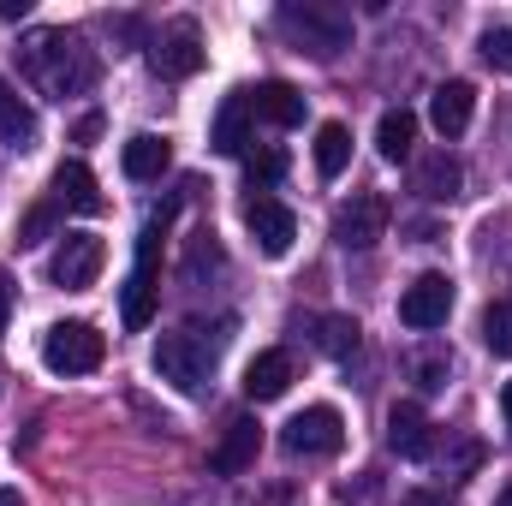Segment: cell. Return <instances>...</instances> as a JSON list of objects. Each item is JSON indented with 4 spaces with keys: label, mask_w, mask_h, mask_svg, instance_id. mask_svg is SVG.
<instances>
[{
    "label": "cell",
    "mask_w": 512,
    "mask_h": 506,
    "mask_svg": "<svg viewBox=\"0 0 512 506\" xmlns=\"http://www.w3.org/2000/svg\"><path fill=\"white\" fill-rule=\"evenodd\" d=\"M18 18H30V0H0V24H18Z\"/></svg>",
    "instance_id": "cell-31"
},
{
    "label": "cell",
    "mask_w": 512,
    "mask_h": 506,
    "mask_svg": "<svg viewBox=\"0 0 512 506\" xmlns=\"http://www.w3.org/2000/svg\"><path fill=\"white\" fill-rule=\"evenodd\" d=\"M411 381H417L423 393L447 387V352H417V358H411Z\"/></svg>",
    "instance_id": "cell-27"
},
{
    "label": "cell",
    "mask_w": 512,
    "mask_h": 506,
    "mask_svg": "<svg viewBox=\"0 0 512 506\" xmlns=\"http://www.w3.org/2000/svg\"><path fill=\"white\" fill-rule=\"evenodd\" d=\"M245 102H251V120H268V126H304V114H310V102H304V90H292V84H280V78H268V84H256L245 90Z\"/></svg>",
    "instance_id": "cell-14"
},
{
    "label": "cell",
    "mask_w": 512,
    "mask_h": 506,
    "mask_svg": "<svg viewBox=\"0 0 512 506\" xmlns=\"http://www.w3.org/2000/svg\"><path fill=\"white\" fill-rule=\"evenodd\" d=\"M0 506H24V495L18 489H0Z\"/></svg>",
    "instance_id": "cell-34"
},
{
    "label": "cell",
    "mask_w": 512,
    "mask_h": 506,
    "mask_svg": "<svg viewBox=\"0 0 512 506\" xmlns=\"http://www.w3.org/2000/svg\"><path fill=\"white\" fill-rule=\"evenodd\" d=\"M102 268H108V245H102L96 233H66V239H60V251H54V262H48L54 286H66V292L96 286V280H102Z\"/></svg>",
    "instance_id": "cell-8"
},
{
    "label": "cell",
    "mask_w": 512,
    "mask_h": 506,
    "mask_svg": "<svg viewBox=\"0 0 512 506\" xmlns=\"http://www.w3.org/2000/svg\"><path fill=\"white\" fill-rule=\"evenodd\" d=\"M459 185H465V167H459L453 149H429V155L411 161V191H417L423 203H453Z\"/></svg>",
    "instance_id": "cell-12"
},
{
    "label": "cell",
    "mask_w": 512,
    "mask_h": 506,
    "mask_svg": "<svg viewBox=\"0 0 512 506\" xmlns=\"http://www.w3.org/2000/svg\"><path fill=\"white\" fill-rule=\"evenodd\" d=\"M245 179H251V191H274L280 179H286V149H251L245 155Z\"/></svg>",
    "instance_id": "cell-25"
},
{
    "label": "cell",
    "mask_w": 512,
    "mask_h": 506,
    "mask_svg": "<svg viewBox=\"0 0 512 506\" xmlns=\"http://www.w3.org/2000/svg\"><path fill=\"white\" fill-rule=\"evenodd\" d=\"M495 506H512V483H507V489H501V501H495Z\"/></svg>",
    "instance_id": "cell-35"
},
{
    "label": "cell",
    "mask_w": 512,
    "mask_h": 506,
    "mask_svg": "<svg viewBox=\"0 0 512 506\" xmlns=\"http://www.w3.org/2000/svg\"><path fill=\"white\" fill-rule=\"evenodd\" d=\"M501 411H507V429H512V381L501 387Z\"/></svg>",
    "instance_id": "cell-33"
},
{
    "label": "cell",
    "mask_w": 512,
    "mask_h": 506,
    "mask_svg": "<svg viewBox=\"0 0 512 506\" xmlns=\"http://www.w3.org/2000/svg\"><path fill=\"white\" fill-rule=\"evenodd\" d=\"M102 358H108V340L90 322H54L42 334V364L54 376H90V370H102Z\"/></svg>",
    "instance_id": "cell-4"
},
{
    "label": "cell",
    "mask_w": 512,
    "mask_h": 506,
    "mask_svg": "<svg viewBox=\"0 0 512 506\" xmlns=\"http://www.w3.org/2000/svg\"><path fill=\"white\" fill-rule=\"evenodd\" d=\"M274 18L292 36V48L310 54V60H334L340 48H352V12L334 6V0H286Z\"/></svg>",
    "instance_id": "cell-2"
},
{
    "label": "cell",
    "mask_w": 512,
    "mask_h": 506,
    "mask_svg": "<svg viewBox=\"0 0 512 506\" xmlns=\"http://www.w3.org/2000/svg\"><path fill=\"white\" fill-rule=\"evenodd\" d=\"M346 161H352V131L340 126V120H328V126L316 131V173L322 179H340Z\"/></svg>",
    "instance_id": "cell-23"
},
{
    "label": "cell",
    "mask_w": 512,
    "mask_h": 506,
    "mask_svg": "<svg viewBox=\"0 0 512 506\" xmlns=\"http://www.w3.org/2000/svg\"><path fill=\"white\" fill-rule=\"evenodd\" d=\"M286 387H292V358H286V352H256L251 364H245V399L268 405V399H280Z\"/></svg>",
    "instance_id": "cell-21"
},
{
    "label": "cell",
    "mask_w": 512,
    "mask_h": 506,
    "mask_svg": "<svg viewBox=\"0 0 512 506\" xmlns=\"http://www.w3.org/2000/svg\"><path fill=\"white\" fill-rule=\"evenodd\" d=\"M209 143L221 149V155H251V102H245V90H233L227 102H221V114H215V131H209Z\"/></svg>",
    "instance_id": "cell-19"
},
{
    "label": "cell",
    "mask_w": 512,
    "mask_h": 506,
    "mask_svg": "<svg viewBox=\"0 0 512 506\" xmlns=\"http://www.w3.org/2000/svg\"><path fill=\"white\" fill-rule=\"evenodd\" d=\"M227 340H203V328H179V334H161L155 340V376L167 387H179L185 399H197L209 387V370H215V352Z\"/></svg>",
    "instance_id": "cell-3"
},
{
    "label": "cell",
    "mask_w": 512,
    "mask_h": 506,
    "mask_svg": "<svg viewBox=\"0 0 512 506\" xmlns=\"http://www.w3.org/2000/svg\"><path fill=\"white\" fill-rule=\"evenodd\" d=\"M256 447H262V423H256V417H233V423H227V435H221V447L209 453V471H221V477L251 471Z\"/></svg>",
    "instance_id": "cell-16"
},
{
    "label": "cell",
    "mask_w": 512,
    "mask_h": 506,
    "mask_svg": "<svg viewBox=\"0 0 512 506\" xmlns=\"http://www.w3.org/2000/svg\"><path fill=\"white\" fill-rule=\"evenodd\" d=\"M453 316V280L447 274H417L405 292H399V322L429 334V328H447Z\"/></svg>",
    "instance_id": "cell-9"
},
{
    "label": "cell",
    "mask_w": 512,
    "mask_h": 506,
    "mask_svg": "<svg viewBox=\"0 0 512 506\" xmlns=\"http://www.w3.org/2000/svg\"><path fill=\"white\" fill-rule=\"evenodd\" d=\"M387 447H393L399 459H429V453H435V423L423 417V405L399 399V405L387 411Z\"/></svg>",
    "instance_id": "cell-13"
},
{
    "label": "cell",
    "mask_w": 512,
    "mask_h": 506,
    "mask_svg": "<svg viewBox=\"0 0 512 506\" xmlns=\"http://www.w3.org/2000/svg\"><path fill=\"white\" fill-rule=\"evenodd\" d=\"M316 346H322L328 358H340V364H346V358L364 346V328H358L352 316H322V322H316Z\"/></svg>",
    "instance_id": "cell-24"
},
{
    "label": "cell",
    "mask_w": 512,
    "mask_h": 506,
    "mask_svg": "<svg viewBox=\"0 0 512 506\" xmlns=\"http://www.w3.org/2000/svg\"><path fill=\"white\" fill-rule=\"evenodd\" d=\"M471 114H477V90H471L465 78H447V84H435V96H429V126L441 131L447 143L471 126Z\"/></svg>",
    "instance_id": "cell-15"
},
{
    "label": "cell",
    "mask_w": 512,
    "mask_h": 506,
    "mask_svg": "<svg viewBox=\"0 0 512 506\" xmlns=\"http://www.w3.org/2000/svg\"><path fill=\"white\" fill-rule=\"evenodd\" d=\"M18 72H24L42 96L66 102V96H84V90L102 78V60H96V48H90L84 36H72V30H30V36L18 42Z\"/></svg>",
    "instance_id": "cell-1"
},
{
    "label": "cell",
    "mask_w": 512,
    "mask_h": 506,
    "mask_svg": "<svg viewBox=\"0 0 512 506\" xmlns=\"http://www.w3.org/2000/svg\"><path fill=\"white\" fill-rule=\"evenodd\" d=\"M376 149H382V161H411L417 155V114L411 108H387L382 126H376Z\"/></svg>",
    "instance_id": "cell-22"
},
{
    "label": "cell",
    "mask_w": 512,
    "mask_h": 506,
    "mask_svg": "<svg viewBox=\"0 0 512 506\" xmlns=\"http://www.w3.org/2000/svg\"><path fill=\"white\" fill-rule=\"evenodd\" d=\"M483 60H489L495 72H512V30H489V36H483Z\"/></svg>",
    "instance_id": "cell-28"
},
{
    "label": "cell",
    "mask_w": 512,
    "mask_h": 506,
    "mask_svg": "<svg viewBox=\"0 0 512 506\" xmlns=\"http://www.w3.org/2000/svg\"><path fill=\"white\" fill-rule=\"evenodd\" d=\"M0 149H36V108L18 96L12 78H0Z\"/></svg>",
    "instance_id": "cell-17"
},
{
    "label": "cell",
    "mask_w": 512,
    "mask_h": 506,
    "mask_svg": "<svg viewBox=\"0 0 512 506\" xmlns=\"http://www.w3.org/2000/svg\"><path fill=\"white\" fill-rule=\"evenodd\" d=\"M161 227H167V215H155L149 227H143V239H137V268H131L126 280V298H120V316H126V328H149L155 322V251H161Z\"/></svg>",
    "instance_id": "cell-5"
},
{
    "label": "cell",
    "mask_w": 512,
    "mask_h": 506,
    "mask_svg": "<svg viewBox=\"0 0 512 506\" xmlns=\"http://www.w3.org/2000/svg\"><path fill=\"white\" fill-rule=\"evenodd\" d=\"M483 346H489L495 358H512V304L507 298L483 310Z\"/></svg>",
    "instance_id": "cell-26"
},
{
    "label": "cell",
    "mask_w": 512,
    "mask_h": 506,
    "mask_svg": "<svg viewBox=\"0 0 512 506\" xmlns=\"http://www.w3.org/2000/svg\"><path fill=\"white\" fill-rule=\"evenodd\" d=\"M6 316H12V274L0 268V334H6Z\"/></svg>",
    "instance_id": "cell-32"
},
{
    "label": "cell",
    "mask_w": 512,
    "mask_h": 506,
    "mask_svg": "<svg viewBox=\"0 0 512 506\" xmlns=\"http://www.w3.org/2000/svg\"><path fill=\"white\" fill-rule=\"evenodd\" d=\"M48 227H54V203H42V209H30V215H24L18 245H42V239H48Z\"/></svg>",
    "instance_id": "cell-29"
},
{
    "label": "cell",
    "mask_w": 512,
    "mask_h": 506,
    "mask_svg": "<svg viewBox=\"0 0 512 506\" xmlns=\"http://www.w3.org/2000/svg\"><path fill=\"white\" fill-rule=\"evenodd\" d=\"M387 221H393L387 197H376V191H358V197L334 215V239H340L346 251H376V245L387 239Z\"/></svg>",
    "instance_id": "cell-10"
},
{
    "label": "cell",
    "mask_w": 512,
    "mask_h": 506,
    "mask_svg": "<svg viewBox=\"0 0 512 506\" xmlns=\"http://www.w3.org/2000/svg\"><path fill=\"white\" fill-rule=\"evenodd\" d=\"M245 227L256 233V251L262 256H286L292 239H298V215L280 203V197H245Z\"/></svg>",
    "instance_id": "cell-11"
},
{
    "label": "cell",
    "mask_w": 512,
    "mask_h": 506,
    "mask_svg": "<svg viewBox=\"0 0 512 506\" xmlns=\"http://www.w3.org/2000/svg\"><path fill=\"white\" fill-rule=\"evenodd\" d=\"M280 447L298 453V459H328V453L346 447V417H340L334 405H310V411H298V417L280 429Z\"/></svg>",
    "instance_id": "cell-6"
},
{
    "label": "cell",
    "mask_w": 512,
    "mask_h": 506,
    "mask_svg": "<svg viewBox=\"0 0 512 506\" xmlns=\"http://www.w3.org/2000/svg\"><path fill=\"white\" fill-rule=\"evenodd\" d=\"M54 209H72V215H102V191H96V173L84 161H66L54 173Z\"/></svg>",
    "instance_id": "cell-18"
},
{
    "label": "cell",
    "mask_w": 512,
    "mask_h": 506,
    "mask_svg": "<svg viewBox=\"0 0 512 506\" xmlns=\"http://www.w3.org/2000/svg\"><path fill=\"white\" fill-rule=\"evenodd\" d=\"M203 36H197V24L191 18H179V24H167L161 36H149V72L155 78H197L203 72Z\"/></svg>",
    "instance_id": "cell-7"
},
{
    "label": "cell",
    "mask_w": 512,
    "mask_h": 506,
    "mask_svg": "<svg viewBox=\"0 0 512 506\" xmlns=\"http://www.w3.org/2000/svg\"><path fill=\"white\" fill-rule=\"evenodd\" d=\"M167 161H173V143H167V137H155V131H137L126 149H120V167H126V179H137V185L161 179V173H167Z\"/></svg>",
    "instance_id": "cell-20"
},
{
    "label": "cell",
    "mask_w": 512,
    "mask_h": 506,
    "mask_svg": "<svg viewBox=\"0 0 512 506\" xmlns=\"http://www.w3.org/2000/svg\"><path fill=\"white\" fill-rule=\"evenodd\" d=\"M72 137H78V143H96V137H102V114H84V120H78V131H72Z\"/></svg>",
    "instance_id": "cell-30"
}]
</instances>
